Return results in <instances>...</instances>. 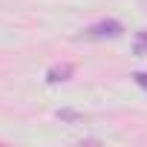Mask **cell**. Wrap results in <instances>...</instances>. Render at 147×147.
Instances as JSON below:
<instances>
[{
  "mask_svg": "<svg viewBox=\"0 0 147 147\" xmlns=\"http://www.w3.org/2000/svg\"><path fill=\"white\" fill-rule=\"evenodd\" d=\"M121 32H124V26H121L118 20H113V18H110V20H98V23H92V26L87 29L90 38H118Z\"/></svg>",
  "mask_w": 147,
  "mask_h": 147,
  "instance_id": "obj_1",
  "label": "cell"
},
{
  "mask_svg": "<svg viewBox=\"0 0 147 147\" xmlns=\"http://www.w3.org/2000/svg\"><path fill=\"white\" fill-rule=\"evenodd\" d=\"M72 75H75V66H72V63H55V66L46 72V81H49V84H63V81H69Z\"/></svg>",
  "mask_w": 147,
  "mask_h": 147,
  "instance_id": "obj_2",
  "label": "cell"
},
{
  "mask_svg": "<svg viewBox=\"0 0 147 147\" xmlns=\"http://www.w3.org/2000/svg\"><path fill=\"white\" fill-rule=\"evenodd\" d=\"M133 81H136L141 90H147V72H133Z\"/></svg>",
  "mask_w": 147,
  "mask_h": 147,
  "instance_id": "obj_3",
  "label": "cell"
},
{
  "mask_svg": "<svg viewBox=\"0 0 147 147\" xmlns=\"http://www.w3.org/2000/svg\"><path fill=\"white\" fill-rule=\"evenodd\" d=\"M144 49H147V29L138 35V46H136V52H138V55H144Z\"/></svg>",
  "mask_w": 147,
  "mask_h": 147,
  "instance_id": "obj_4",
  "label": "cell"
},
{
  "mask_svg": "<svg viewBox=\"0 0 147 147\" xmlns=\"http://www.w3.org/2000/svg\"><path fill=\"white\" fill-rule=\"evenodd\" d=\"M58 118H63V121H78L81 115H75V113H69V110H61V113H58Z\"/></svg>",
  "mask_w": 147,
  "mask_h": 147,
  "instance_id": "obj_5",
  "label": "cell"
}]
</instances>
